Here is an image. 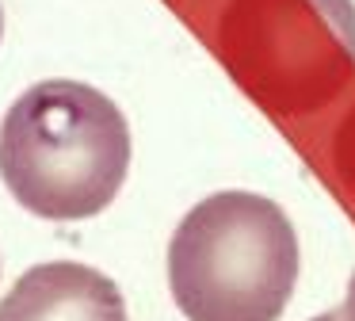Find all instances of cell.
<instances>
[{"instance_id":"1","label":"cell","mask_w":355,"mask_h":321,"mask_svg":"<svg viewBox=\"0 0 355 321\" xmlns=\"http://www.w3.org/2000/svg\"><path fill=\"white\" fill-rule=\"evenodd\" d=\"M130 168V126L85 81H39L0 122V180L24 211L85 222L107 211Z\"/></svg>"},{"instance_id":"2","label":"cell","mask_w":355,"mask_h":321,"mask_svg":"<svg viewBox=\"0 0 355 321\" xmlns=\"http://www.w3.org/2000/svg\"><path fill=\"white\" fill-rule=\"evenodd\" d=\"M298 283V233L256 191H214L168 241L172 302L187 321H279Z\"/></svg>"},{"instance_id":"3","label":"cell","mask_w":355,"mask_h":321,"mask_svg":"<svg viewBox=\"0 0 355 321\" xmlns=\"http://www.w3.org/2000/svg\"><path fill=\"white\" fill-rule=\"evenodd\" d=\"M0 321H130L115 279L77 260L35 264L0 298Z\"/></svg>"},{"instance_id":"4","label":"cell","mask_w":355,"mask_h":321,"mask_svg":"<svg viewBox=\"0 0 355 321\" xmlns=\"http://www.w3.org/2000/svg\"><path fill=\"white\" fill-rule=\"evenodd\" d=\"M340 313H344V321H355V275H352V283H347V298H344V306H340Z\"/></svg>"},{"instance_id":"5","label":"cell","mask_w":355,"mask_h":321,"mask_svg":"<svg viewBox=\"0 0 355 321\" xmlns=\"http://www.w3.org/2000/svg\"><path fill=\"white\" fill-rule=\"evenodd\" d=\"M309 321H344V313H340V310H329V313H317V318H309Z\"/></svg>"},{"instance_id":"6","label":"cell","mask_w":355,"mask_h":321,"mask_svg":"<svg viewBox=\"0 0 355 321\" xmlns=\"http://www.w3.org/2000/svg\"><path fill=\"white\" fill-rule=\"evenodd\" d=\"M0 35H4V12H0Z\"/></svg>"}]
</instances>
